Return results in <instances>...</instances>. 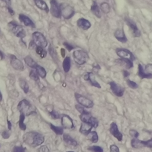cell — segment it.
I'll use <instances>...</instances> for the list:
<instances>
[{
  "label": "cell",
  "mask_w": 152,
  "mask_h": 152,
  "mask_svg": "<svg viewBox=\"0 0 152 152\" xmlns=\"http://www.w3.org/2000/svg\"><path fill=\"white\" fill-rule=\"evenodd\" d=\"M144 71L147 74L152 75V64H148L146 65L144 68Z\"/></svg>",
  "instance_id": "60d3db41"
},
{
  "label": "cell",
  "mask_w": 152,
  "mask_h": 152,
  "mask_svg": "<svg viewBox=\"0 0 152 152\" xmlns=\"http://www.w3.org/2000/svg\"><path fill=\"white\" fill-rule=\"evenodd\" d=\"M7 9H8V11L9 13H10L11 15H13L15 14L14 10H13L10 7H7Z\"/></svg>",
  "instance_id": "f907efd6"
},
{
  "label": "cell",
  "mask_w": 152,
  "mask_h": 152,
  "mask_svg": "<svg viewBox=\"0 0 152 152\" xmlns=\"http://www.w3.org/2000/svg\"><path fill=\"white\" fill-rule=\"evenodd\" d=\"M11 65L16 70L23 71L24 69V65L23 62L14 55H10Z\"/></svg>",
  "instance_id": "5bb4252c"
},
{
  "label": "cell",
  "mask_w": 152,
  "mask_h": 152,
  "mask_svg": "<svg viewBox=\"0 0 152 152\" xmlns=\"http://www.w3.org/2000/svg\"><path fill=\"white\" fill-rule=\"evenodd\" d=\"M61 55L62 57H64L65 56V50L64 48H62L61 49Z\"/></svg>",
  "instance_id": "11a10c76"
},
{
  "label": "cell",
  "mask_w": 152,
  "mask_h": 152,
  "mask_svg": "<svg viewBox=\"0 0 152 152\" xmlns=\"http://www.w3.org/2000/svg\"><path fill=\"white\" fill-rule=\"evenodd\" d=\"M87 138L90 141H91L93 143H96L98 141L99 138L98 135L96 131H91L88 135H87Z\"/></svg>",
  "instance_id": "4dcf8cb0"
},
{
  "label": "cell",
  "mask_w": 152,
  "mask_h": 152,
  "mask_svg": "<svg viewBox=\"0 0 152 152\" xmlns=\"http://www.w3.org/2000/svg\"><path fill=\"white\" fill-rule=\"evenodd\" d=\"M50 13L52 15L56 18H60L61 17V10L60 5L58 4V2L56 0H50Z\"/></svg>",
  "instance_id": "30bf717a"
},
{
  "label": "cell",
  "mask_w": 152,
  "mask_h": 152,
  "mask_svg": "<svg viewBox=\"0 0 152 152\" xmlns=\"http://www.w3.org/2000/svg\"><path fill=\"white\" fill-rule=\"evenodd\" d=\"M26 148L22 145L15 146L12 149V152H25Z\"/></svg>",
  "instance_id": "b9f144b4"
},
{
  "label": "cell",
  "mask_w": 152,
  "mask_h": 152,
  "mask_svg": "<svg viewBox=\"0 0 152 152\" xmlns=\"http://www.w3.org/2000/svg\"><path fill=\"white\" fill-rule=\"evenodd\" d=\"M145 147L152 148V138L148 140L145 141Z\"/></svg>",
  "instance_id": "681fc988"
},
{
  "label": "cell",
  "mask_w": 152,
  "mask_h": 152,
  "mask_svg": "<svg viewBox=\"0 0 152 152\" xmlns=\"http://www.w3.org/2000/svg\"><path fill=\"white\" fill-rule=\"evenodd\" d=\"M49 114L53 119H58L60 118V114L54 109H52V110L49 112Z\"/></svg>",
  "instance_id": "ab89813d"
},
{
  "label": "cell",
  "mask_w": 152,
  "mask_h": 152,
  "mask_svg": "<svg viewBox=\"0 0 152 152\" xmlns=\"http://www.w3.org/2000/svg\"><path fill=\"white\" fill-rule=\"evenodd\" d=\"M7 123H8V129L9 130H11V127H12V125H11V121H9V120H7Z\"/></svg>",
  "instance_id": "db71d44e"
},
{
  "label": "cell",
  "mask_w": 152,
  "mask_h": 152,
  "mask_svg": "<svg viewBox=\"0 0 152 152\" xmlns=\"http://www.w3.org/2000/svg\"><path fill=\"white\" fill-rule=\"evenodd\" d=\"M80 118L83 122L88 123L91 124L93 128H96L98 126L99 122L97 119L92 116L91 113L86 110L83 113H80Z\"/></svg>",
  "instance_id": "5b68a950"
},
{
  "label": "cell",
  "mask_w": 152,
  "mask_h": 152,
  "mask_svg": "<svg viewBox=\"0 0 152 152\" xmlns=\"http://www.w3.org/2000/svg\"><path fill=\"white\" fill-rule=\"evenodd\" d=\"M24 62L25 63L30 67L33 68H35V67L36 66V65H37V64L33 59V58L30 56H26L24 59Z\"/></svg>",
  "instance_id": "83f0119b"
},
{
  "label": "cell",
  "mask_w": 152,
  "mask_h": 152,
  "mask_svg": "<svg viewBox=\"0 0 152 152\" xmlns=\"http://www.w3.org/2000/svg\"><path fill=\"white\" fill-rule=\"evenodd\" d=\"M0 54H1V60H2L3 59V58H4V55H3V53H2V52H0Z\"/></svg>",
  "instance_id": "9f6ffc18"
},
{
  "label": "cell",
  "mask_w": 152,
  "mask_h": 152,
  "mask_svg": "<svg viewBox=\"0 0 152 152\" xmlns=\"http://www.w3.org/2000/svg\"><path fill=\"white\" fill-rule=\"evenodd\" d=\"M110 152H119V149L117 145L113 144L110 146Z\"/></svg>",
  "instance_id": "bcb514c9"
},
{
  "label": "cell",
  "mask_w": 152,
  "mask_h": 152,
  "mask_svg": "<svg viewBox=\"0 0 152 152\" xmlns=\"http://www.w3.org/2000/svg\"><path fill=\"white\" fill-rule=\"evenodd\" d=\"M67 152H74V151H67Z\"/></svg>",
  "instance_id": "6f0895ef"
},
{
  "label": "cell",
  "mask_w": 152,
  "mask_h": 152,
  "mask_svg": "<svg viewBox=\"0 0 152 152\" xmlns=\"http://www.w3.org/2000/svg\"><path fill=\"white\" fill-rule=\"evenodd\" d=\"M19 85L21 89L23 90V91L26 94L28 92L29 90V86L27 84V81L23 79V78H20L19 79Z\"/></svg>",
  "instance_id": "f1b7e54d"
},
{
  "label": "cell",
  "mask_w": 152,
  "mask_h": 152,
  "mask_svg": "<svg viewBox=\"0 0 152 152\" xmlns=\"http://www.w3.org/2000/svg\"><path fill=\"white\" fill-rule=\"evenodd\" d=\"M75 62L78 65H83L87 62L89 57L87 53L83 50H76L72 53Z\"/></svg>",
  "instance_id": "277c9868"
},
{
  "label": "cell",
  "mask_w": 152,
  "mask_h": 152,
  "mask_svg": "<svg viewBox=\"0 0 152 152\" xmlns=\"http://www.w3.org/2000/svg\"><path fill=\"white\" fill-rule=\"evenodd\" d=\"M33 40L38 46L46 48L48 45V42L44 35L39 31H35L32 34Z\"/></svg>",
  "instance_id": "8992f818"
},
{
  "label": "cell",
  "mask_w": 152,
  "mask_h": 152,
  "mask_svg": "<svg viewBox=\"0 0 152 152\" xmlns=\"http://www.w3.org/2000/svg\"><path fill=\"white\" fill-rule=\"evenodd\" d=\"M114 36L118 41L122 43H126L127 42V38L124 30L122 29H117L114 33Z\"/></svg>",
  "instance_id": "ffe728a7"
},
{
  "label": "cell",
  "mask_w": 152,
  "mask_h": 152,
  "mask_svg": "<svg viewBox=\"0 0 152 152\" xmlns=\"http://www.w3.org/2000/svg\"><path fill=\"white\" fill-rule=\"evenodd\" d=\"M23 141L31 147H36L40 145L45 141L44 136L36 132H28L23 137Z\"/></svg>",
  "instance_id": "6da1fadb"
},
{
  "label": "cell",
  "mask_w": 152,
  "mask_h": 152,
  "mask_svg": "<svg viewBox=\"0 0 152 152\" xmlns=\"http://www.w3.org/2000/svg\"><path fill=\"white\" fill-rule=\"evenodd\" d=\"M129 135L134 138H137L139 136V133L135 129H130L129 130Z\"/></svg>",
  "instance_id": "7bdbcfd3"
},
{
  "label": "cell",
  "mask_w": 152,
  "mask_h": 152,
  "mask_svg": "<svg viewBox=\"0 0 152 152\" xmlns=\"http://www.w3.org/2000/svg\"><path fill=\"white\" fill-rule=\"evenodd\" d=\"M8 26L10 30L16 37L23 39L26 36V34L24 29L21 26L17 24V23L14 21H11L8 23Z\"/></svg>",
  "instance_id": "3957f363"
},
{
  "label": "cell",
  "mask_w": 152,
  "mask_h": 152,
  "mask_svg": "<svg viewBox=\"0 0 152 152\" xmlns=\"http://www.w3.org/2000/svg\"><path fill=\"white\" fill-rule=\"evenodd\" d=\"M49 52L50 56H52V58L53 59H55V58L58 57V55H57L55 50L54 49V48L51 45H50L49 47Z\"/></svg>",
  "instance_id": "f35d334b"
},
{
  "label": "cell",
  "mask_w": 152,
  "mask_h": 152,
  "mask_svg": "<svg viewBox=\"0 0 152 152\" xmlns=\"http://www.w3.org/2000/svg\"><path fill=\"white\" fill-rule=\"evenodd\" d=\"M63 45L65 46V48L68 49V51H71V50H72L74 48L73 46H72L71 44H69V43H68L67 42H64Z\"/></svg>",
  "instance_id": "c3c4849f"
},
{
  "label": "cell",
  "mask_w": 152,
  "mask_h": 152,
  "mask_svg": "<svg viewBox=\"0 0 152 152\" xmlns=\"http://www.w3.org/2000/svg\"><path fill=\"white\" fill-rule=\"evenodd\" d=\"M109 85L112 91L115 95L118 97H121L124 95L125 88L123 87L114 81L110 82Z\"/></svg>",
  "instance_id": "7c38bea8"
},
{
  "label": "cell",
  "mask_w": 152,
  "mask_h": 152,
  "mask_svg": "<svg viewBox=\"0 0 152 152\" xmlns=\"http://www.w3.org/2000/svg\"><path fill=\"white\" fill-rule=\"evenodd\" d=\"M17 109L20 114H23L25 116H29L36 113L35 107L26 99H23L18 103Z\"/></svg>",
  "instance_id": "7a4b0ae2"
},
{
  "label": "cell",
  "mask_w": 152,
  "mask_h": 152,
  "mask_svg": "<svg viewBox=\"0 0 152 152\" xmlns=\"http://www.w3.org/2000/svg\"><path fill=\"white\" fill-rule=\"evenodd\" d=\"M10 130L8 129V130H5V131H4L2 132V137H3L4 138L7 139V138H8L10 137V135H11V133H10Z\"/></svg>",
  "instance_id": "ee69618b"
},
{
  "label": "cell",
  "mask_w": 152,
  "mask_h": 152,
  "mask_svg": "<svg viewBox=\"0 0 152 152\" xmlns=\"http://www.w3.org/2000/svg\"><path fill=\"white\" fill-rule=\"evenodd\" d=\"M77 24L78 27L84 30H88L89 28H90L91 26L90 22L84 18H79L77 21Z\"/></svg>",
  "instance_id": "d6986e66"
},
{
  "label": "cell",
  "mask_w": 152,
  "mask_h": 152,
  "mask_svg": "<svg viewBox=\"0 0 152 152\" xmlns=\"http://www.w3.org/2000/svg\"><path fill=\"white\" fill-rule=\"evenodd\" d=\"M2 1H4V2H5V4L8 5V7H10V5H11V0H2Z\"/></svg>",
  "instance_id": "f5cc1de1"
},
{
  "label": "cell",
  "mask_w": 152,
  "mask_h": 152,
  "mask_svg": "<svg viewBox=\"0 0 152 152\" xmlns=\"http://www.w3.org/2000/svg\"><path fill=\"white\" fill-rule=\"evenodd\" d=\"M61 124L62 127L65 129H72L74 127L72 118L69 115L66 114L62 115Z\"/></svg>",
  "instance_id": "4fadbf2b"
},
{
  "label": "cell",
  "mask_w": 152,
  "mask_h": 152,
  "mask_svg": "<svg viewBox=\"0 0 152 152\" xmlns=\"http://www.w3.org/2000/svg\"><path fill=\"white\" fill-rule=\"evenodd\" d=\"M62 67L65 72H68L71 68V58L69 56H66L64 59Z\"/></svg>",
  "instance_id": "4316f807"
},
{
  "label": "cell",
  "mask_w": 152,
  "mask_h": 152,
  "mask_svg": "<svg viewBox=\"0 0 152 152\" xmlns=\"http://www.w3.org/2000/svg\"><path fill=\"white\" fill-rule=\"evenodd\" d=\"M92 128H93V126L91 124L88 123L83 122L80 126V128L79 131L81 134L87 135L91 132Z\"/></svg>",
  "instance_id": "7402d4cb"
},
{
  "label": "cell",
  "mask_w": 152,
  "mask_h": 152,
  "mask_svg": "<svg viewBox=\"0 0 152 152\" xmlns=\"http://www.w3.org/2000/svg\"><path fill=\"white\" fill-rule=\"evenodd\" d=\"M126 84H127V85L129 87H130L132 89H135V88H137L138 87V84L135 82H134L133 81H131L129 79L126 80Z\"/></svg>",
  "instance_id": "74e56055"
},
{
  "label": "cell",
  "mask_w": 152,
  "mask_h": 152,
  "mask_svg": "<svg viewBox=\"0 0 152 152\" xmlns=\"http://www.w3.org/2000/svg\"><path fill=\"white\" fill-rule=\"evenodd\" d=\"M115 62L123 67H125L126 69H130L133 67V62L132 61L127 59L120 58L115 60Z\"/></svg>",
  "instance_id": "e0dca14e"
},
{
  "label": "cell",
  "mask_w": 152,
  "mask_h": 152,
  "mask_svg": "<svg viewBox=\"0 0 152 152\" xmlns=\"http://www.w3.org/2000/svg\"><path fill=\"white\" fill-rule=\"evenodd\" d=\"M62 16L66 20L70 19L75 14L74 8L69 5L61 4L60 5Z\"/></svg>",
  "instance_id": "52a82bcc"
},
{
  "label": "cell",
  "mask_w": 152,
  "mask_h": 152,
  "mask_svg": "<svg viewBox=\"0 0 152 152\" xmlns=\"http://www.w3.org/2000/svg\"><path fill=\"white\" fill-rule=\"evenodd\" d=\"M138 76L141 78V79H144V78H152V75H150V74H147V73H145V72L144 71V68L143 67V66L139 64H138Z\"/></svg>",
  "instance_id": "cb8c5ba5"
},
{
  "label": "cell",
  "mask_w": 152,
  "mask_h": 152,
  "mask_svg": "<svg viewBox=\"0 0 152 152\" xmlns=\"http://www.w3.org/2000/svg\"><path fill=\"white\" fill-rule=\"evenodd\" d=\"M50 129L57 135H62L64 133V129H63V127L61 126H55L53 125H52V124H50Z\"/></svg>",
  "instance_id": "d6a6232c"
},
{
  "label": "cell",
  "mask_w": 152,
  "mask_h": 152,
  "mask_svg": "<svg viewBox=\"0 0 152 152\" xmlns=\"http://www.w3.org/2000/svg\"><path fill=\"white\" fill-rule=\"evenodd\" d=\"M109 131L110 134L115 137L119 141H121L122 140L123 135L122 133L119 131L118 126L115 122H112L109 128Z\"/></svg>",
  "instance_id": "9a60e30c"
},
{
  "label": "cell",
  "mask_w": 152,
  "mask_h": 152,
  "mask_svg": "<svg viewBox=\"0 0 152 152\" xmlns=\"http://www.w3.org/2000/svg\"><path fill=\"white\" fill-rule=\"evenodd\" d=\"M24 118H25V115L23 114H20L19 121H18V125L20 128L23 131H25L26 129V125L24 123Z\"/></svg>",
  "instance_id": "836d02e7"
},
{
  "label": "cell",
  "mask_w": 152,
  "mask_h": 152,
  "mask_svg": "<svg viewBox=\"0 0 152 152\" xmlns=\"http://www.w3.org/2000/svg\"><path fill=\"white\" fill-rule=\"evenodd\" d=\"M122 71H123V75H124V77H127L130 75V73L126 70H123Z\"/></svg>",
  "instance_id": "816d5d0a"
},
{
  "label": "cell",
  "mask_w": 152,
  "mask_h": 152,
  "mask_svg": "<svg viewBox=\"0 0 152 152\" xmlns=\"http://www.w3.org/2000/svg\"><path fill=\"white\" fill-rule=\"evenodd\" d=\"M29 76L30 77L31 79L35 81H39V78L38 76V74L37 72H36L35 71L31 70L29 74Z\"/></svg>",
  "instance_id": "8d00e7d4"
},
{
  "label": "cell",
  "mask_w": 152,
  "mask_h": 152,
  "mask_svg": "<svg viewBox=\"0 0 152 152\" xmlns=\"http://www.w3.org/2000/svg\"><path fill=\"white\" fill-rule=\"evenodd\" d=\"M125 21L128 25V26L129 27L134 37H140L141 35V31L137 27L134 21H132L131 19L127 17L125 18Z\"/></svg>",
  "instance_id": "8fae6325"
},
{
  "label": "cell",
  "mask_w": 152,
  "mask_h": 152,
  "mask_svg": "<svg viewBox=\"0 0 152 152\" xmlns=\"http://www.w3.org/2000/svg\"><path fill=\"white\" fill-rule=\"evenodd\" d=\"M83 78L84 80L89 81L91 86L96 87L97 88H100L101 86L100 84L96 80V78L94 76V74L93 72H86L83 75Z\"/></svg>",
  "instance_id": "2e32d148"
},
{
  "label": "cell",
  "mask_w": 152,
  "mask_h": 152,
  "mask_svg": "<svg viewBox=\"0 0 152 152\" xmlns=\"http://www.w3.org/2000/svg\"><path fill=\"white\" fill-rule=\"evenodd\" d=\"M131 145L132 147L134 148H140L145 147V141L140 140L137 138H134L131 140Z\"/></svg>",
  "instance_id": "603a6c76"
},
{
  "label": "cell",
  "mask_w": 152,
  "mask_h": 152,
  "mask_svg": "<svg viewBox=\"0 0 152 152\" xmlns=\"http://www.w3.org/2000/svg\"><path fill=\"white\" fill-rule=\"evenodd\" d=\"M75 107L76 108V109H77V110H78L80 113H83V112L85 110V109H84V107H83V106L80 105V104H75Z\"/></svg>",
  "instance_id": "7dc6e473"
},
{
  "label": "cell",
  "mask_w": 152,
  "mask_h": 152,
  "mask_svg": "<svg viewBox=\"0 0 152 152\" xmlns=\"http://www.w3.org/2000/svg\"><path fill=\"white\" fill-rule=\"evenodd\" d=\"M100 9L104 14H107L110 11V6L107 2H102L100 4Z\"/></svg>",
  "instance_id": "e575fe53"
},
{
  "label": "cell",
  "mask_w": 152,
  "mask_h": 152,
  "mask_svg": "<svg viewBox=\"0 0 152 152\" xmlns=\"http://www.w3.org/2000/svg\"><path fill=\"white\" fill-rule=\"evenodd\" d=\"M75 98L77 100V102L81 106H83L84 107L86 108H91L93 106L94 103L93 102L87 97L78 93H75Z\"/></svg>",
  "instance_id": "ba28073f"
},
{
  "label": "cell",
  "mask_w": 152,
  "mask_h": 152,
  "mask_svg": "<svg viewBox=\"0 0 152 152\" xmlns=\"http://www.w3.org/2000/svg\"><path fill=\"white\" fill-rule=\"evenodd\" d=\"M63 140H64V142L68 145H69L70 147H75L78 145V143H77V141L68 134H64L63 135Z\"/></svg>",
  "instance_id": "44dd1931"
},
{
  "label": "cell",
  "mask_w": 152,
  "mask_h": 152,
  "mask_svg": "<svg viewBox=\"0 0 152 152\" xmlns=\"http://www.w3.org/2000/svg\"><path fill=\"white\" fill-rule=\"evenodd\" d=\"M116 53L121 58L129 59L132 61L135 59L134 55L128 49L124 48H118L116 49Z\"/></svg>",
  "instance_id": "9c48e42d"
},
{
  "label": "cell",
  "mask_w": 152,
  "mask_h": 152,
  "mask_svg": "<svg viewBox=\"0 0 152 152\" xmlns=\"http://www.w3.org/2000/svg\"><path fill=\"white\" fill-rule=\"evenodd\" d=\"M38 152H49V150L46 145H42L37 150Z\"/></svg>",
  "instance_id": "f6af8a7d"
},
{
  "label": "cell",
  "mask_w": 152,
  "mask_h": 152,
  "mask_svg": "<svg viewBox=\"0 0 152 152\" xmlns=\"http://www.w3.org/2000/svg\"><path fill=\"white\" fill-rule=\"evenodd\" d=\"M34 2L37 8H39V9H40L42 10L46 11V12H48L49 8H48L46 3L44 1H43V0H34Z\"/></svg>",
  "instance_id": "484cf974"
},
{
  "label": "cell",
  "mask_w": 152,
  "mask_h": 152,
  "mask_svg": "<svg viewBox=\"0 0 152 152\" xmlns=\"http://www.w3.org/2000/svg\"><path fill=\"white\" fill-rule=\"evenodd\" d=\"M87 149L92 152H103V149L102 148V147L98 145L91 146L88 147Z\"/></svg>",
  "instance_id": "d590c367"
},
{
  "label": "cell",
  "mask_w": 152,
  "mask_h": 152,
  "mask_svg": "<svg viewBox=\"0 0 152 152\" xmlns=\"http://www.w3.org/2000/svg\"><path fill=\"white\" fill-rule=\"evenodd\" d=\"M90 10L92 12V13L96 16L97 18H100L101 17V14H100V9L99 8V6L97 5V3L96 2V1H93L92 5H91V8H90Z\"/></svg>",
  "instance_id": "d4e9b609"
},
{
  "label": "cell",
  "mask_w": 152,
  "mask_h": 152,
  "mask_svg": "<svg viewBox=\"0 0 152 152\" xmlns=\"http://www.w3.org/2000/svg\"><path fill=\"white\" fill-rule=\"evenodd\" d=\"M36 52L37 55H39L42 58H44L47 55V51L44 49L43 48L40 46H36Z\"/></svg>",
  "instance_id": "1f68e13d"
},
{
  "label": "cell",
  "mask_w": 152,
  "mask_h": 152,
  "mask_svg": "<svg viewBox=\"0 0 152 152\" xmlns=\"http://www.w3.org/2000/svg\"><path fill=\"white\" fill-rule=\"evenodd\" d=\"M35 69L36 71V72L38 74L39 76H40L42 78H44L46 76V71L45 69L44 68L41 66L39 65H37L35 67Z\"/></svg>",
  "instance_id": "f546056e"
},
{
  "label": "cell",
  "mask_w": 152,
  "mask_h": 152,
  "mask_svg": "<svg viewBox=\"0 0 152 152\" xmlns=\"http://www.w3.org/2000/svg\"><path fill=\"white\" fill-rule=\"evenodd\" d=\"M18 19L26 26H28V27H33V28L35 27L34 23L31 21V20L29 17L25 15L24 14H19Z\"/></svg>",
  "instance_id": "ac0fdd59"
}]
</instances>
